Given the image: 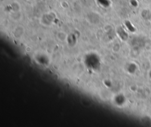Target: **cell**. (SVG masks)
<instances>
[{"label":"cell","instance_id":"1","mask_svg":"<svg viewBox=\"0 0 151 127\" xmlns=\"http://www.w3.org/2000/svg\"><path fill=\"white\" fill-rule=\"evenodd\" d=\"M148 75H149V78L151 79V71H149V74H148Z\"/></svg>","mask_w":151,"mask_h":127}]
</instances>
